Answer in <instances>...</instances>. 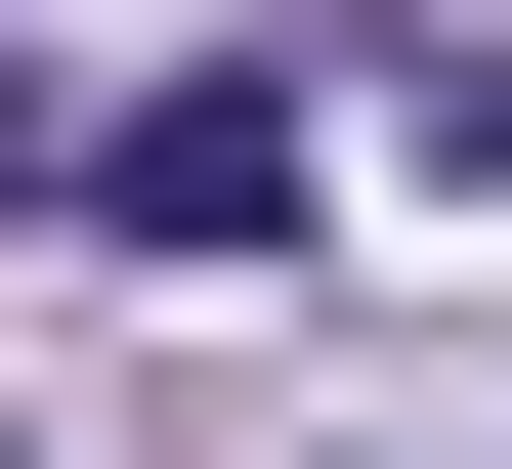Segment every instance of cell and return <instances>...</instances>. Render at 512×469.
<instances>
[{
	"mask_svg": "<svg viewBox=\"0 0 512 469\" xmlns=\"http://www.w3.org/2000/svg\"><path fill=\"white\" fill-rule=\"evenodd\" d=\"M86 214H128V256H299V86H128Z\"/></svg>",
	"mask_w": 512,
	"mask_h": 469,
	"instance_id": "1",
	"label": "cell"
}]
</instances>
